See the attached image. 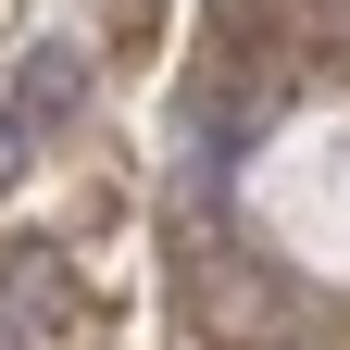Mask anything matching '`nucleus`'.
Returning a JSON list of instances; mask_svg holds the SVG:
<instances>
[{
  "label": "nucleus",
  "instance_id": "obj_2",
  "mask_svg": "<svg viewBox=\"0 0 350 350\" xmlns=\"http://www.w3.org/2000/svg\"><path fill=\"white\" fill-rule=\"evenodd\" d=\"M13 313H63V262H38V250H13Z\"/></svg>",
  "mask_w": 350,
  "mask_h": 350
},
{
  "label": "nucleus",
  "instance_id": "obj_1",
  "mask_svg": "<svg viewBox=\"0 0 350 350\" xmlns=\"http://www.w3.org/2000/svg\"><path fill=\"white\" fill-rule=\"evenodd\" d=\"M75 100H88V51H75V38H38L25 75H13V113H0V125L25 138V125H63Z\"/></svg>",
  "mask_w": 350,
  "mask_h": 350
}]
</instances>
